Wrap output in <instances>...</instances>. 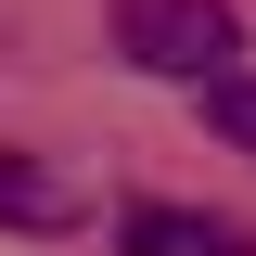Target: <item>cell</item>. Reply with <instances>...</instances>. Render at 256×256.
<instances>
[{"mask_svg":"<svg viewBox=\"0 0 256 256\" xmlns=\"http://www.w3.org/2000/svg\"><path fill=\"white\" fill-rule=\"evenodd\" d=\"M116 52L141 64V77H192V90H218V77H244V26H230V0H116Z\"/></svg>","mask_w":256,"mask_h":256,"instance_id":"6da1fadb","label":"cell"},{"mask_svg":"<svg viewBox=\"0 0 256 256\" xmlns=\"http://www.w3.org/2000/svg\"><path fill=\"white\" fill-rule=\"evenodd\" d=\"M116 256H256V230L218 205H116Z\"/></svg>","mask_w":256,"mask_h":256,"instance_id":"7a4b0ae2","label":"cell"},{"mask_svg":"<svg viewBox=\"0 0 256 256\" xmlns=\"http://www.w3.org/2000/svg\"><path fill=\"white\" fill-rule=\"evenodd\" d=\"M205 128H218L230 154H256V77H218L205 90Z\"/></svg>","mask_w":256,"mask_h":256,"instance_id":"277c9868","label":"cell"},{"mask_svg":"<svg viewBox=\"0 0 256 256\" xmlns=\"http://www.w3.org/2000/svg\"><path fill=\"white\" fill-rule=\"evenodd\" d=\"M77 218H90L77 180H52L38 154H0V230H77Z\"/></svg>","mask_w":256,"mask_h":256,"instance_id":"3957f363","label":"cell"}]
</instances>
